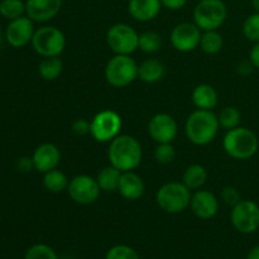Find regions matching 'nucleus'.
Instances as JSON below:
<instances>
[{
	"instance_id": "1",
	"label": "nucleus",
	"mask_w": 259,
	"mask_h": 259,
	"mask_svg": "<svg viewBox=\"0 0 259 259\" xmlns=\"http://www.w3.org/2000/svg\"><path fill=\"white\" fill-rule=\"evenodd\" d=\"M109 162L120 172L134 171L143 159V149L138 139L129 134H119L109 143Z\"/></svg>"
},
{
	"instance_id": "2",
	"label": "nucleus",
	"mask_w": 259,
	"mask_h": 259,
	"mask_svg": "<svg viewBox=\"0 0 259 259\" xmlns=\"http://www.w3.org/2000/svg\"><path fill=\"white\" fill-rule=\"evenodd\" d=\"M220 124L218 115L212 110L196 109L186 119L185 133L195 146H207L217 138Z\"/></svg>"
},
{
	"instance_id": "3",
	"label": "nucleus",
	"mask_w": 259,
	"mask_h": 259,
	"mask_svg": "<svg viewBox=\"0 0 259 259\" xmlns=\"http://www.w3.org/2000/svg\"><path fill=\"white\" fill-rule=\"evenodd\" d=\"M225 153L237 161H247L258 152L259 141L254 132L244 126L228 131L223 139Z\"/></svg>"
},
{
	"instance_id": "4",
	"label": "nucleus",
	"mask_w": 259,
	"mask_h": 259,
	"mask_svg": "<svg viewBox=\"0 0 259 259\" xmlns=\"http://www.w3.org/2000/svg\"><path fill=\"white\" fill-rule=\"evenodd\" d=\"M192 191L179 181H171L162 185L156 194V202L167 214H180L190 207Z\"/></svg>"
},
{
	"instance_id": "5",
	"label": "nucleus",
	"mask_w": 259,
	"mask_h": 259,
	"mask_svg": "<svg viewBox=\"0 0 259 259\" xmlns=\"http://www.w3.org/2000/svg\"><path fill=\"white\" fill-rule=\"evenodd\" d=\"M138 63L132 56L114 55L105 66L106 82L116 89H123L138 78Z\"/></svg>"
},
{
	"instance_id": "6",
	"label": "nucleus",
	"mask_w": 259,
	"mask_h": 259,
	"mask_svg": "<svg viewBox=\"0 0 259 259\" xmlns=\"http://www.w3.org/2000/svg\"><path fill=\"white\" fill-rule=\"evenodd\" d=\"M32 47L39 56L60 57L66 48V37L62 30L53 25H43L35 29Z\"/></svg>"
},
{
	"instance_id": "7",
	"label": "nucleus",
	"mask_w": 259,
	"mask_h": 259,
	"mask_svg": "<svg viewBox=\"0 0 259 259\" xmlns=\"http://www.w3.org/2000/svg\"><path fill=\"white\" fill-rule=\"evenodd\" d=\"M228 17L223 0H200L194 9V23L202 30H219Z\"/></svg>"
},
{
	"instance_id": "8",
	"label": "nucleus",
	"mask_w": 259,
	"mask_h": 259,
	"mask_svg": "<svg viewBox=\"0 0 259 259\" xmlns=\"http://www.w3.org/2000/svg\"><path fill=\"white\" fill-rule=\"evenodd\" d=\"M123 119L120 114L111 109H104L91 119V137L99 143H110L120 134Z\"/></svg>"
},
{
	"instance_id": "9",
	"label": "nucleus",
	"mask_w": 259,
	"mask_h": 259,
	"mask_svg": "<svg viewBox=\"0 0 259 259\" xmlns=\"http://www.w3.org/2000/svg\"><path fill=\"white\" fill-rule=\"evenodd\" d=\"M106 43L115 55L131 56L138 50L139 34L132 25L116 23L106 32Z\"/></svg>"
},
{
	"instance_id": "10",
	"label": "nucleus",
	"mask_w": 259,
	"mask_h": 259,
	"mask_svg": "<svg viewBox=\"0 0 259 259\" xmlns=\"http://www.w3.org/2000/svg\"><path fill=\"white\" fill-rule=\"evenodd\" d=\"M230 220L237 232L252 234L259 228V206L252 200H242L233 206Z\"/></svg>"
},
{
	"instance_id": "11",
	"label": "nucleus",
	"mask_w": 259,
	"mask_h": 259,
	"mask_svg": "<svg viewBox=\"0 0 259 259\" xmlns=\"http://www.w3.org/2000/svg\"><path fill=\"white\" fill-rule=\"evenodd\" d=\"M67 192L76 204L91 205L98 201L101 189L96 181V177L77 175L70 180Z\"/></svg>"
},
{
	"instance_id": "12",
	"label": "nucleus",
	"mask_w": 259,
	"mask_h": 259,
	"mask_svg": "<svg viewBox=\"0 0 259 259\" xmlns=\"http://www.w3.org/2000/svg\"><path fill=\"white\" fill-rule=\"evenodd\" d=\"M202 30L195 23L184 22L177 24L169 34L171 45L179 52L189 53L199 48Z\"/></svg>"
},
{
	"instance_id": "13",
	"label": "nucleus",
	"mask_w": 259,
	"mask_h": 259,
	"mask_svg": "<svg viewBox=\"0 0 259 259\" xmlns=\"http://www.w3.org/2000/svg\"><path fill=\"white\" fill-rule=\"evenodd\" d=\"M179 133V125L172 115L158 113L151 118L148 123V134L157 144L172 143Z\"/></svg>"
},
{
	"instance_id": "14",
	"label": "nucleus",
	"mask_w": 259,
	"mask_h": 259,
	"mask_svg": "<svg viewBox=\"0 0 259 259\" xmlns=\"http://www.w3.org/2000/svg\"><path fill=\"white\" fill-rule=\"evenodd\" d=\"M34 22L27 15L10 20L5 29V39L12 47L22 48L32 43L34 35Z\"/></svg>"
},
{
	"instance_id": "15",
	"label": "nucleus",
	"mask_w": 259,
	"mask_h": 259,
	"mask_svg": "<svg viewBox=\"0 0 259 259\" xmlns=\"http://www.w3.org/2000/svg\"><path fill=\"white\" fill-rule=\"evenodd\" d=\"M190 207L196 218L209 220L212 219L219 211V200L211 191L200 189L192 194Z\"/></svg>"
},
{
	"instance_id": "16",
	"label": "nucleus",
	"mask_w": 259,
	"mask_h": 259,
	"mask_svg": "<svg viewBox=\"0 0 259 259\" xmlns=\"http://www.w3.org/2000/svg\"><path fill=\"white\" fill-rule=\"evenodd\" d=\"M62 0H27L25 15L37 23H47L58 15Z\"/></svg>"
},
{
	"instance_id": "17",
	"label": "nucleus",
	"mask_w": 259,
	"mask_h": 259,
	"mask_svg": "<svg viewBox=\"0 0 259 259\" xmlns=\"http://www.w3.org/2000/svg\"><path fill=\"white\" fill-rule=\"evenodd\" d=\"M33 162L35 171L40 174L57 168L61 162V152L58 147L53 143H43L33 152Z\"/></svg>"
},
{
	"instance_id": "18",
	"label": "nucleus",
	"mask_w": 259,
	"mask_h": 259,
	"mask_svg": "<svg viewBox=\"0 0 259 259\" xmlns=\"http://www.w3.org/2000/svg\"><path fill=\"white\" fill-rule=\"evenodd\" d=\"M144 191H146V185L143 179L137 172H121L118 187V192L121 197L128 201H137L143 196Z\"/></svg>"
},
{
	"instance_id": "19",
	"label": "nucleus",
	"mask_w": 259,
	"mask_h": 259,
	"mask_svg": "<svg viewBox=\"0 0 259 259\" xmlns=\"http://www.w3.org/2000/svg\"><path fill=\"white\" fill-rule=\"evenodd\" d=\"M161 0H129L128 12L136 20L142 23L156 19L161 13Z\"/></svg>"
},
{
	"instance_id": "20",
	"label": "nucleus",
	"mask_w": 259,
	"mask_h": 259,
	"mask_svg": "<svg viewBox=\"0 0 259 259\" xmlns=\"http://www.w3.org/2000/svg\"><path fill=\"white\" fill-rule=\"evenodd\" d=\"M191 99L194 105L201 110H212L217 108L219 96L214 86L209 83H200L194 89L191 94Z\"/></svg>"
},
{
	"instance_id": "21",
	"label": "nucleus",
	"mask_w": 259,
	"mask_h": 259,
	"mask_svg": "<svg viewBox=\"0 0 259 259\" xmlns=\"http://www.w3.org/2000/svg\"><path fill=\"white\" fill-rule=\"evenodd\" d=\"M166 66L157 58H148L138 66V78L146 83H157L163 78Z\"/></svg>"
},
{
	"instance_id": "22",
	"label": "nucleus",
	"mask_w": 259,
	"mask_h": 259,
	"mask_svg": "<svg viewBox=\"0 0 259 259\" xmlns=\"http://www.w3.org/2000/svg\"><path fill=\"white\" fill-rule=\"evenodd\" d=\"M207 180V172L204 166L199 163L190 164L184 172V177H182V182L189 187L191 191H196V190L202 189Z\"/></svg>"
},
{
	"instance_id": "23",
	"label": "nucleus",
	"mask_w": 259,
	"mask_h": 259,
	"mask_svg": "<svg viewBox=\"0 0 259 259\" xmlns=\"http://www.w3.org/2000/svg\"><path fill=\"white\" fill-rule=\"evenodd\" d=\"M120 176L121 172L110 164V166L108 167H104V168L99 172L98 176H96V181H98L101 191L114 192L118 191Z\"/></svg>"
},
{
	"instance_id": "24",
	"label": "nucleus",
	"mask_w": 259,
	"mask_h": 259,
	"mask_svg": "<svg viewBox=\"0 0 259 259\" xmlns=\"http://www.w3.org/2000/svg\"><path fill=\"white\" fill-rule=\"evenodd\" d=\"M68 184H70V180L60 169L55 168L43 174V186L52 194H61L67 190Z\"/></svg>"
},
{
	"instance_id": "25",
	"label": "nucleus",
	"mask_w": 259,
	"mask_h": 259,
	"mask_svg": "<svg viewBox=\"0 0 259 259\" xmlns=\"http://www.w3.org/2000/svg\"><path fill=\"white\" fill-rule=\"evenodd\" d=\"M63 71V62L60 57H45L38 66V73L45 81H55Z\"/></svg>"
},
{
	"instance_id": "26",
	"label": "nucleus",
	"mask_w": 259,
	"mask_h": 259,
	"mask_svg": "<svg viewBox=\"0 0 259 259\" xmlns=\"http://www.w3.org/2000/svg\"><path fill=\"white\" fill-rule=\"evenodd\" d=\"M223 46H224V39H223V35L220 34L219 30L202 32L199 46L202 52L206 53V55H217L222 51Z\"/></svg>"
},
{
	"instance_id": "27",
	"label": "nucleus",
	"mask_w": 259,
	"mask_h": 259,
	"mask_svg": "<svg viewBox=\"0 0 259 259\" xmlns=\"http://www.w3.org/2000/svg\"><path fill=\"white\" fill-rule=\"evenodd\" d=\"M161 47L162 37L159 33L154 32V30H146L139 34L138 50H141L142 52L152 55V53L158 52Z\"/></svg>"
},
{
	"instance_id": "28",
	"label": "nucleus",
	"mask_w": 259,
	"mask_h": 259,
	"mask_svg": "<svg viewBox=\"0 0 259 259\" xmlns=\"http://www.w3.org/2000/svg\"><path fill=\"white\" fill-rule=\"evenodd\" d=\"M218 119H219L220 128L228 132L239 126L240 120H242V114L235 106H225L219 113Z\"/></svg>"
},
{
	"instance_id": "29",
	"label": "nucleus",
	"mask_w": 259,
	"mask_h": 259,
	"mask_svg": "<svg viewBox=\"0 0 259 259\" xmlns=\"http://www.w3.org/2000/svg\"><path fill=\"white\" fill-rule=\"evenodd\" d=\"M25 14V3L23 0H2L0 15L8 20H14Z\"/></svg>"
},
{
	"instance_id": "30",
	"label": "nucleus",
	"mask_w": 259,
	"mask_h": 259,
	"mask_svg": "<svg viewBox=\"0 0 259 259\" xmlns=\"http://www.w3.org/2000/svg\"><path fill=\"white\" fill-rule=\"evenodd\" d=\"M243 34L250 42H259V13H253L243 23Z\"/></svg>"
},
{
	"instance_id": "31",
	"label": "nucleus",
	"mask_w": 259,
	"mask_h": 259,
	"mask_svg": "<svg viewBox=\"0 0 259 259\" xmlns=\"http://www.w3.org/2000/svg\"><path fill=\"white\" fill-rule=\"evenodd\" d=\"M154 158L159 164H171L176 159V149L172 143H159L154 149Z\"/></svg>"
},
{
	"instance_id": "32",
	"label": "nucleus",
	"mask_w": 259,
	"mask_h": 259,
	"mask_svg": "<svg viewBox=\"0 0 259 259\" xmlns=\"http://www.w3.org/2000/svg\"><path fill=\"white\" fill-rule=\"evenodd\" d=\"M24 259H58L55 250L47 244H34L27 250Z\"/></svg>"
},
{
	"instance_id": "33",
	"label": "nucleus",
	"mask_w": 259,
	"mask_h": 259,
	"mask_svg": "<svg viewBox=\"0 0 259 259\" xmlns=\"http://www.w3.org/2000/svg\"><path fill=\"white\" fill-rule=\"evenodd\" d=\"M105 259H139V255L137 254L133 248L124 244H118L108 250Z\"/></svg>"
},
{
	"instance_id": "34",
	"label": "nucleus",
	"mask_w": 259,
	"mask_h": 259,
	"mask_svg": "<svg viewBox=\"0 0 259 259\" xmlns=\"http://www.w3.org/2000/svg\"><path fill=\"white\" fill-rule=\"evenodd\" d=\"M222 201L225 205H229V206H235L239 201H242V196H240V192L238 191V189L233 186H227L222 190Z\"/></svg>"
},
{
	"instance_id": "35",
	"label": "nucleus",
	"mask_w": 259,
	"mask_h": 259,
	"mask_svg": "<svg viewBox=\"0 0 259 259\" xmlns=\"http://www.w3.org/2000/svg\"><path fill=\"white\" fill-rule=\"evenodd\" d=\"M72 133L77 137H85L91 132V121L86 119H76L71 125Z\"/></svg>"
},
{
	"instance_id": "36",
	"label": "nucleus",
	"mask_w": 259,
	"mask_h": 259,
	"mask_svg": "<svg viewBox=\"0 0 259 259\" xmlns=\"http://www.w3.org/2000/svg\"><path fill=\"white\" fill-rule=\"evenodd\" d=\"M17 168L19 172H23V174H29L30 171H33L34 168V162H33L32 157H20L17 161Z\"/></svg>"
},
{
	"instance_id": "37",
	"label": "nucleus",
	"mask_w": 259,
	"mask_h": 259,
	"mask_svg": "<svg viewBox=\"0 0 259 259\" xmlns=\"http://www.w3.org/2000/svg\"><path fill=\"white\" fill-rule=\"evenodd\" d=\"M187 0H161L162 7L168 10H180L186 5Z\"/></svg>"
},
{
	"instance_id": "38",
	"label": "nucleus",
	"mask_w": 259,
	"mask_h": 259,
	"mask_svg": "<svg viewBox=\"0 0 259 259\" xmlns=\"http://www.w3.org/2000/svg\"><path fill=\"white\" fill-rule=\"evenodd\" d=\"M254 68L255 67L253 66V63L250 62V60L242 61V62H239V65H238L237 72L242 76H249L250 73L253 72V70H254Z\"/></svg>"
},
{
	"instance_id": "39",
	"label": "nucleus",
	"mask_w": 259,
	"mask_h": 259,
	"mask_svg": "<svg viewBox=\"0 0 259 259\" xmlns=\"http://www.w3.org/2000/svg\"><path fill=\"white\" fill-rule=\"evenodd\" d=\"M249 60L255 68H259V42L254 43L249 52Z\"/></svg>"
},
{
	"instance_id": "40",
	"label": "nucleus",
	"mask_w": 259,
	"mask_h": 259,
	"mask_svg": "<svg viewBox=\"0 0 259 259\" xmlns=\"http://www.w3.org/2000/svg\"><path fill=\"white\" fill-rule=\"evenodd\" d=\"M247 259H259V245L252 248V249L249 250V253H248L247 255Z\"/></svg>"
},
{
	"instance_id": "41",
	"label": "nucleus",
	"mask_w": 259,
	"mask_h": 259,
	"mask_svg": "<svg viewBox=\"0 0 259 259\" xmlns=\"http://www.w3.org/2000/svg\"><path fill=\"white\" fill-rule=\"evenodd\" d=\"M252 7L255 12L259 13V0H252Z\"/></svg>"
},
{
	"instance_id": "42",
	"label": "nucleus",
	"mask_w": 259,
	"mask_h": 259,
	"mask_svg": "<svg viewBox=\"0 0 259 259\" xmlns=\"http://www.w3.org/2000/svg\"><path fill=\"white\" fill-rule=\"evenodd\" d=\"M3 45V32H2V27H0V48H2Z\"/></svg>"
}]
</instances>
